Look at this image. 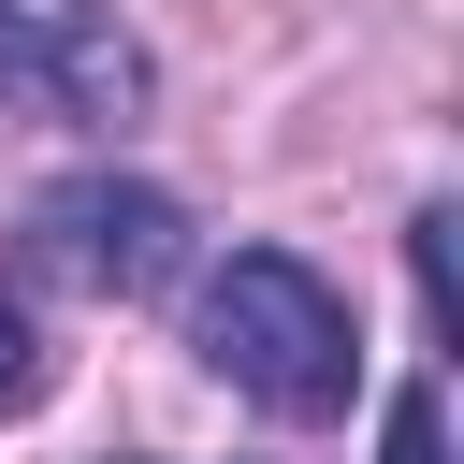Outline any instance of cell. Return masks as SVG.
<instances>
[{
  "mask_svg": "<svg viewBox=\"0 0 464 464\" xmlns=\"http://www.w3.org/2000/svg\"><path fill=\"white\" fill-rule=\"evenodd\" d=\"M188 348H203L261 420H348V392H362V319H348V290H334L319 261H290V246L203 261Z\"/></svg>",
  "mask_w": 464,
  "mask_h": 464,
  "instance_id": "obj_1",
  "label": "cell"
},
{
  "mask_svg": "<svg viewBox=\"0 0 464 464\" xmlns=\"http://www.w3.org/2000/svg\"><path fill=\"white\" fill-rule=\"evenodd\" d=\"M174 261H188V203L145 174H58L29 203V276L87 290V304H145Z\"/></svg>",
  "mask_w": 464,
  "mask_h": 464,
  "instance_id": "obj_2",
  "label": "cell"
},
{
  "mask_svg": "<svg viewBox=\"0 0 464 464\" xmlns=\"http://www.w3.org/2000/svg\"><path fill=\"white\" fill-rule=\"evenodd\" d=\"M0 87H44L58 116L130 130L160 72H145V44H130L116 0H0Z\"/></svg>",
  "mask_w": 464,
  "mask_h": 464,
  "instance_id": "obj_3",
  "label": "cell"
},
{
  "mask_svg": "<svg viewBox=\"0 0 464 464\" xmlns=\"http://www.w3.org/2000/svg\"><path fill=\"white\" fill-rule=\"evenodd\" d=\"M58 392V348H44V319H29V290H0V420H29Z\"/></svg>",
  "mask_w": 464,
  "mask_h": 464,
  "instance_id": "obj_4",
  "label": "cell"
},
{
  "mask_svg": "<svg viewBox=\"0 0 464 464\" xmlns=\"http://www.w3.org/2000/svg\"><path fill=\"white\" fill-rule=\"evenodd\" d=\"M377 464H450V406H435V377H406V392H392V420H377Z\"/></svg>",
  "mask_w": 464,
  "mask_h": 464,
  "instance_id": "obj_5",
  "label": "cell"
}]
</instances>
